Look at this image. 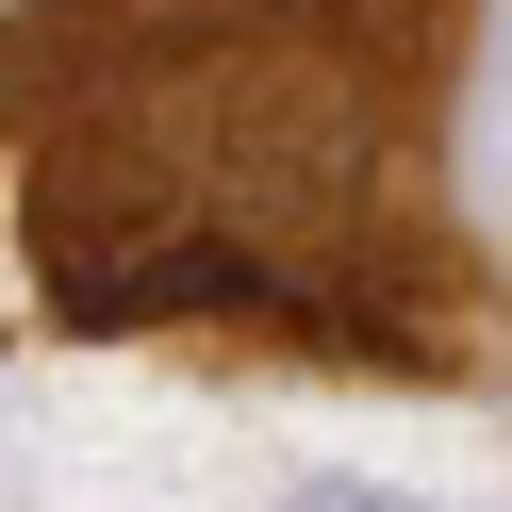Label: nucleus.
Here are the masks:
<instances>
[{
  "label": "nucleus",
  "instance_id": "1",
  "mask_svg": "<svg viewBox=\"0 0 512 512\" xmlns=\"http://www.w3.org/2000/svg\"><path fill=\"white\" fill-rule=\"evenodd\" d=\"M463 0H34L0 17V166L67 331H265L463 380L496 265L446 215Z\"/></svg>",
  "mask_w": 512,
  "mask_h": 512
},
{
  "label": "nucleus",
  "instance_id": "2",
  "mask_svg": "<svg viewBox=\"0 0 512 512\" xmlns=\"http://www.w3.org/2000/svg\"><path fill=\"white\" fill-rule=\"evenodd\" d=\"M298 512H413V496H380V479H314Z\"/></svg>",
  "mask_w": 512,
  "mask_h": 512
}]
</instances>
